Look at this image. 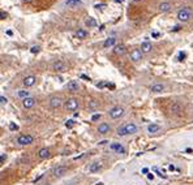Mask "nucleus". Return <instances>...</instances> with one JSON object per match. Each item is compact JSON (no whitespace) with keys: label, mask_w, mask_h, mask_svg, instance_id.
Returning <instances> with one entry per match:
<instances>
[{"label":"nucleus","mask_w":193,"mask_h":185,"mask_svg":"<svg viewBox=\"0 0 193 185\" xmlns=\"http://www.w3.org/2000/svg\"><path fill=\"white\" fill-rule=\"evenodd\" d=\"M67 171H68V168H67L65 166H56L52 170V175H54V177H63L64 175L67 173Z\"/></svg>","instance_id":"0eeeda50"},{"label":"nucleus","mask_w":193,"mask_h":185,"mask_svg":"<svg viewBox=\"0 0 193 185\" xmlns=\"http://www.w3.org/2000/svg\"><path fill=\"white\" fill-rule=\"evenodd\" d=\"M133 1H142V0H133Z\"/></svg>","instance_id":"de8ad7c7"},{"label":"nucleus","mask_w":193,"mask_h":185,"mask_svg":"<svg viewBox=\"0 0 193 185\" xmlns=\"http://www.w3.org/2000/svg\"><path fill=\"white\" fill-rule=\"evenodd\" d=\"M184 57H185V54H184V52H180V55H179V60H183Z\"/></svg>","instance_id":"4c0bfd02"},{"label":"nucleus","mask_w":193,"mask_h":185,"mask_svg":"<svg viewBox=\"0 0 193 185\" xmlns=\"http://www.w3.org/2000/svg\"><path fill=\"white\" fill-rule=\"evenodd\" d=\"M170 111L175 115H179L181 111H183V106H181V103H179V102H172L171 104H170Z\"/></svg>","instance_id":"f8f14e48"},{"label":"nucleus","mask_w":193,"mask_h":185,"mask_svg":"<svg viewBox=\"0 0 193 185\" xmlns=\"http://www.w3.org/2000/svg\"><path fill=\"white\" fill-rule=\"evenodd\" d=\"M185 151H187V153H188V154H192V153H193V151H192V149H187Z\"/></svg>","instance_id":"37998d69"},{"label":"nucleus","mask_w":193,"mask_h":185,"mask_svg":"<svg viewBox=\"0 0 193 185\" xmlns=\"http://www.w3.org/2000/svg\"><path fill=\"white\" fill-rule=\"evenodd\" d=\"M7 35H13V32L12 30H7Z\"/></svg>","instance_id":"ea45409f"},{"label":"nucleus","mask_w":193,"mask_h":185,"mask_svg":"<svg viewBox=\"0 0 193 185\" xmlns=\"http://www.w3.org/2000/svg\"><path fill=\"white\" fill-rule=\"evenodd\" d=\"M85 24H86V26H89V27H97V21L94 17H88L85 21Z\"/></svg>","instance_id":"393cba45"},{"label":"nucleus","mask_w":193,"mask_h":185,"mask_svg":"<svg viewBox=\"0 0 193 185\" xmlns=\"http://www.w3.org/2000/svg\"><path fill=\"white\" fill-rule=\"evenodd\" d=\"M44 185H51V184H44Z\"/></svg>","instance_id":"09e8293b"},{"label":"nucleus","mask_w":193,"mask_h":185,"mask_svg":"<svg viewBox=\"0 0 193 185\" xmlns=\"http://www.w3.org/2000/svg\"><path fill=\"white\" fill-rule=\"evenodd\" d=\"M152 48H153V46H152L150 42H144V43L141 44V52L142 54H147V52H150L152 51Z\"/></svg>","instance_id":"412c9836"},{"label":"nucleus","mask_w":193,"mask_h":185,"mask_svg":"<svg viewBox=\"0 0 193 185\" xmlns=\"http://www.w3.org/2000/svg\"><path fill=\"white\" fill-rule=\"evenodd\" d=\"M64 4L67 5V7H80V5H82V0H65V3Z\"/></svg>","instance_id":"aec40b11"},{"label":"nucleus","mask_w":193,"mask_h":185,"mask_svg":"<svg viewBox=\"0 0 193 185\" xmlns=\"http://www.w3.org/2000/svg\"><path fill=\"white\" fill-rule=\"evenodd\" d=\"M22 1H32V0H22Z\"/></svg>","instance_id":"49530a36"},{"label":"nucleus","mask_w":193,"mask_h":185,"mask_svg":"<svg viewBox=\"0 0 193 185\" xmlns=\"http://www.w3.org/2000/svg\"><path fill=\"white\" fill-rule=\"evenodd\" d=\"M98 106H99V103H98L97 99H91L90 102H89V108H90L91 111H95L98 108Z\"/></svg>","instance_id":"cd10ccee"},{"label":"nucleus","mask_w":193,"mask_h":185,"mask_svg":"<svg viewBox=\"0 0 193 185\" xmlns=\"http://www.w3.org/2000/svg\"><path fill=\"white\" fill-rule=\"evenodd\" d=\"M9 129H11V130H17L18 127L15 124V123H11V124H9Z\"/></svg>","instance_id":"c756f323"},{"label":"nucleus","mask_w":193,"mask_h":185,"mask_svg":"<svg viewBox=\"0 0 193 185\" xmlns=\"http://www.w3.org/2000/svg\"><path fill=\"white\" fill-rule=\"evenodd\" d=\"M152 35H153V37H154V38H157V37H159V34H158V33H155V32H154V33H153V34H152Z\"/></svg>","instance_id":"79ce46f5"},{"label":"nucleus","mask_w":193,"mask_h":185,"mask_svg":"<svg viewBox=\"0 0 193 185\" xmlns=\"http://www.w3.org/2000/svg\"><path fill=\"white\" fill-rule=\"evenodd\" d=\"M138 128H137L136 124L133 123H128V124H124L123 127L117 128V136L124 137V136H129V134H135L137 133Z\"/></svg>","instance_id":"f257e3e1"},{"label":"nucleus","mask_w":193,"mask_h":185,"mask_svg":"<svg viewBox=\"0 0 193 185\" xmlns=\"http://www.w3.org/2000/svg\"><path fill=\"white\" fill-rule=\"evenodd\" d=\"M125 114V110L124 107H121V106H115V107H112L110 111H108V115H110L111 119H120V117H123Z\"/></svg>","instance_id":"20e7f679"},{"label":"nucleus","mask_w":193,"mask_h":185,"mask_svg":"<svg viewBox=\"0 0 193 185\" xmlns=\"http://www.w3.org/2000/svg\"><path fill=\"white\" fill-rule=\"evenodd\" d=\"M78 89H80V85H78V82L76 80H72L67 83V90L68 91L74 92V91H78Z\"/></svg>","instance_id":"2eb2a0df"},{"label":"nucleus","mask_w":193,"mask_h":185,"mask_svg":"<svg viewBox=\"0 0 193 185\" xmlns=\"http://www.w3.org/2000/svg\"><path fill=\"white\" fill-rule=\"evenodd\" d=\"M8 17V15L5 12H0V20H3V18H7Z\"/></svg>","instance_id":"c9c22d12"},{"label":"nucleus","mask_w":193,"mask_h":185,"mask_svg":"<svg viewBox=\"0 0 193 185\" xmlns=\"http://www.w3.org/2000/svg\"><path fill=\"white\" fill-rule=\"evenodd\" d=\"M192 17V13L189 9H187V8H183V9H180L178 12V20L179 21H183V22H187L189 21Z\"/></svg>","instance_id":"423d86ee"},{"label":"nucleus","mask_w":193,"mask_h":185,"mask_svg":"<svg viewBox=\"0 0 193 185\" xmlns=\"http://www.w3.org/2000/svg\"><path fill=\"white\" fill-rule=\"evenodd\" d=\"M52 71L59 72V73H61V72H65L67 71V64L64 63V61H61V60L54 61V64H52Z\"/></svg>","instance_id":"1a4fd4ad"},{"label":"nucleus","mask_w":193,"mask_h":185,"mask_svg":"<svg viewBox=\"0 0 193 185\" xmlns=\"http://www.w3.org/2000/svg\"><path fill=\"white\" fill-rule=\"evenodd\" d=\"M35 104H37V99L33 97H27V98H25V99H22V106H24V108H26V110H32Z\"/></svg>","instance_id":"6e6552de"},{"label":"nucleus","mask_w":193,"mask_h":185,"mask_svg":"<svg viewBox=\"0 0 193 185\" xmlns=\"http://www.w3.org/2000/svg\"><path fill=\"white\" fill-rule=\"evenodd\" d=\"M147 171H149L147 168H144V170H142V173H147Z\"/></svg>","instance_id":"a18cd8bd"},{"label":"nucleus","mask_w":193,"mask_h":185,"mask_svg":"<svg viewBox=\"0 0 193 185\" xmlns=\"http://www.w3.org/2000/svg\"><path fill=\"white\" fill-rule=\"evenodd\" d=\"M171 3H168V1H163V3H161L159 4V12H162V13H166V12H168L170 9H171Z\"/></svg>","instance_id":"a211bd4d"},{"label":"nucleus","mask_w":193,"mask_h":185,"mask_svg":"<svg viewBox=\"0 0 193 185\" xmlns=\"http://www.w3.org/2000/svg\"><path fill=\"white\" fill-rule=\"evenodd\" d=\"M110 130H111V127L107 123H102V124L98 125V133H100V134H107V133H110Z\"/></svg>","instance_id":"dca6fc26"},{"label":"nucleus","mask_w":193,"mask_h":185,"mask_svg":"<svg viewBox=\"0 0 193 185\" xmlns=\"http://www.w3.org/2000/svg\"><path fill=\"white\" fill-rule=\"evenodd\" d=\"M172 30H174V32H178V30H180V26H179V25H178V26H175Z\"/></svg>","instance_id":"a19ab883"},{"label":"nucleus","mask_w":193,"mask_h":185,"mask_svg":"<svg viewBox=\"0 0 193 185\" xmlns=\"http://www.w3.org/2000/svg\"><path fill=\"white\" fill-rule=\"evenodd\" d=\"M17 97L18 98H21V99H25V98H27V97H30V92H29V90H18L17 91Z\"/></svg>","instance_id":"bb28decb"},{"label":"nucleus","mask_w":193,"mask_h":185,"mask_svg":"<svg viewBox=\"0 0 193 185\" xmlns=\"http://www.w3.org/2000/svg\"><path fill=\"white\" fill-rule=\"evenodd\" d=\"M110 149L112 151H115V153H117V154H124L125 153V147L123 146L121 144H119V142H114V144H111Z\"/></svg>","instance_id":"ddd939ff"},{"label":"nucleus","mask_w":193,"mask_h":185,"mask_svg":"<svg viewBox=\"0 0 193 185\" xmlns=\"http://www.w3.org/2000/svg\"><path fill=\"white\" fill-rule=\"evenodd\" d=\"M50 155H51V151H50L48 147H43V149H41V150L38 151V158L42 159V160L50 158Z\"/></svg>","instance_id":"4468645a"},{"label":"nucleus","mask_w":193,"mask_h":185,"mask_svg":"<svg viewBox=\"0 0 193 185\" xmlns=\"http://www.w3.org/2000/svg\"><path fill=\"white\" fill-rule=\"evenodd\" d=\"M3 160H5V155H3V156H1V158H0V163H1V162H3Z\"/></svg>","instance_id":"c03bdc74"},{"label":"nucleus","mask_w":193,"mask_h":185,"mask_svg":"<svg viewBox=\"0 0 193 185\" xmlns=\"http://www.w3.org/2000/svg\"><path fill=\"white\" fill-rule=\"evenodd\" d=\"M78 107H80V103H78L77 98H69V99H67V102H65V110L67 111H69V112L77 111Z\"/></svg>","instance_id":"39448f33"},{"label":"nucleus","mask_w":193,"mask_h":185,"mask_svg":"<svg viewBox=\"0 0 193 185\" xmlns=\"http://www.w3.org/2000/svg\"><path fill=\"white\" fill-rule=\"evenodd\" d=\"M65 125H67V128H72L74 125V121H73V120H68Z\"/></svg>","instance_id":"2f4dec72"},{"label":"nucleus","mask_w":193,"mask_h":185,"mask_svg":"<svg viewBox=\"0 0 193 185\" xmlns=\"http://www.w3.org/2000/svg\"><path fill=\"white\" fill-rule=\"evenodd\" d=\"M97 86H98V88L102 89V88H105V86H107V83H105V82H98V83H97Z\"/></svg>","instance_id":"e433bc0d"},{"label":"nucleus","mask_w":193,"mask_h":185,"mask_svg":"<svg viewBox=\"0 0 193 185\" xmlns=\"http://www.w3.org/2000/svg\"><path fill=\"white\" fill-rule=\"evenodd\" d=\"M81 78H82V80H86V81H90V78H89L88 76H85V74H81Z\"/></svg>","instance_id":"58836bf2"},{"label":"nucleus","mask_w":193,"mask_h":185,"mask_svg":"<svg viewBox=\"0 0 193 185\" xmlns=\"http://www.w3.org/2000/svg\"><path fill=\"white\" fill-rule=\"evenodd\" d=\"M100 168H102V164L99 163V162H94V163L90 164V167H89V171H90V173H97L100 171Z\"/></svg>","instance_id":"6ab92c4d"},{"label":"nucleus","mask_w":193,"mask_h":185,"mask_svg":"<svg viewBox=\"0 0 193 185\" xmlns=\"http://www.w3.org/2000/svg\"><path fill=\"white\" fill-rule=\"evenodd\" d=\"M147 130H149V133H158L161 130V127L158 124H150L147 127Z\"/></svg>","instance_id":"a878e982"},{"label":"nucleus","mask_w":193,"mask_h":185,"mask_svg":"<svg viewBox=\"0 0 193 185\" xmlns=\"http://www.w3.org/2000/svg\"><path fill=\"white\" fill-rule=\"evenodd\" d=\"M154 171H155V172H157V173H158V175H159V176H162V177H166V175H164V173H163V172H161V171H159V170H158V168H154Z\"/></svg>","instance_id":"f704fd0d"},{"label":"nucleus","mask_w":193,"mask_h":185,"mask_svg":"<svg viewBox=\"0 0 193 185\" xmlns=\"http://www.w3.org/2000/svg\"><path fill=\"white\" fill-rule=\"evenodd\" d=\"M69 185H72V184H69Z\"/></svg>","instance_id":"8fccbe9b"},{"label":"nucleus","mask_w":193,"mask_h":185,"mask_svg":"<svg viewBox=\"0 0 193 185\" xmlns=\"http://www.w3.org/2000/svg\"><path fill=\"white\" fill-rule=\"evenodd\" d=\"M35 82H37V77H35V76H33V74L26 76V77L24 78V81H22L24 86H26V88H32V86H34Z\"/></svg>","instance_id":"9b49d317"},{"label":"nucleus","mask_w":193,"mask_h":185,"mask_svg":"<svg viewBox=\"0 0 193 185\" xmlns=\"http://www.w3.org/2000/svg\"><path fill=\"white\" fill-rule=\"evenodd\" d=\"M150 90L153 92H162L164 90V85L163 83H154V85L150 88Z\"/></svg>","instance_id":"5701e85b"},{"label":"nucleus","mask_w":193,"mask_h":185,"mask_svg":"<svg viewBox=\"0 0 193 185\" xmlns=\"http://www.w3.org/2000/svg\"><path fill=\"white\" fill-rule=\"evenodd\" d=\"M63 106V98L60 95H52V97L48 98V107L52 108V110H56V108H60Z\"/></svg>","instance_id":"7ed1b4c3"},{"label":"nucleus","mask_w":193,"mask_h":185,"mask_svg":"<svg viewBox=\"0 0 193 185\" xmlns=\"http://www.w3.org/2000/svg\"><path fill=\"white\" fill-rule=\"evenodd\" d=\"M115 43H116V38H115V37H110V38H107V39L105 41V43H103V47H105V48H108V47L115 46Z\"/></svg>","instance_id":"4be33fe9"},{"label":"nucleus","mask_w":193,"mask_h":185,"mask_svg":"<svg viewBox=\"0 0 193 185\" xmlns=\"http://www.w3.org/2000/svg\"><path fill=\"white\" fill-rule=\"evenodd\" d=\"M129 57H131V60H132L133 63H138V61L142 59L141 50H138V48L132 50V51H131V54H129Z\"/></svg>","instance_id":"9d476101"},{"label":"nucleus","mask_w":193,"mask_h":185,"mask_svg":"<svg viewBox=\"0 0 193 185\" xmlns=\"http://www.w3.org/2000/svg\"><path fill=\"white\" fill-rule=\"evenodd\" d=\"M100 119V115L99 114H95V115H93L91 116V121H97V120H99Z\"/></svg>","instance_id":"7c9ffc66"},{"label":"nucleus","mask_w":193,"mask_h":185,"mask_svg":"<svg viewBox=\"0 0 193 185\" xmlns=\"http://www.w3.org/2000/svg\"><path fill=\"white\" fill-rule=\"evenodd\" d=\"M88 35H89V33L86 32V30H84V29H78L76 32V37L78 39H85Z\"/></svg>","instance_id":"b1692460"},{"label":"nucleus","mask_w":193,"mask_h":185,"mask_svg":"<svg viewBox=\"0 0 193 185\" xmlns=\"http://www.w3.org/2000/svg\"><path fill=\"white\" fill-rule=\"evenodd\" d=\"M39 51H41V47L39 46H33L32 48H30V52H32V54H38Z\"/></svg>","instance_id":"c85d7f7f"},{"label":"nucleus","mask_w":193,"mask_h":185,"mask_svg":"<svg viewBox=\"0 0 193 185\" xmlns=\"http://www.w3.org/2000/svg\"><path fill=\"white\" fill-rule=\"evenodd\" d=\"M8 99L5 97H0V104H7Z\"/></svg>","instance_id":"473e14b6"},{"label":"nucleus","mask_w":193,"mask_h":185,"mask_svg":"<svg viewBox=\"0 0 193 185\" xmlns=\"http://www.w3.org/2000/svg\"><path fill=\"white\" fill-rule=\"evenodd\" d=\"M16 142L20 146H29V145H32L34 142V137L32 134H21V136H18L16 138Z\"/></svg>","instance_id":"f03ea898"},{"label":"nucleus","mask_w":193,"mask_h":185,"mask_svg":"<svg viewBox=\"0 0 193 185\" xmlns=\"http://www.w3.org/2000/svg\"><path fill=\"white\" fill-rule=\"evenodd\" d=\"M94 8H95V9H103V8H106V4H95Z\"/></svg>","instance_id":"72a5a7b5"},{"label":"nucleus","mask_w":193,"mask_h":185,"mask_svg":"<svg viewBox=\"0 0 193 185\" xmlns=\"http://www.w3.org/2000/svg\"><path fill=\"white\" fill-rule=\"evenodd\" d=\"M125 52H127V48H125L124 44H115V46H114V54L115 55L123 56Z\"/></svg>","instance_id":"f3484780"}]
</instances>
